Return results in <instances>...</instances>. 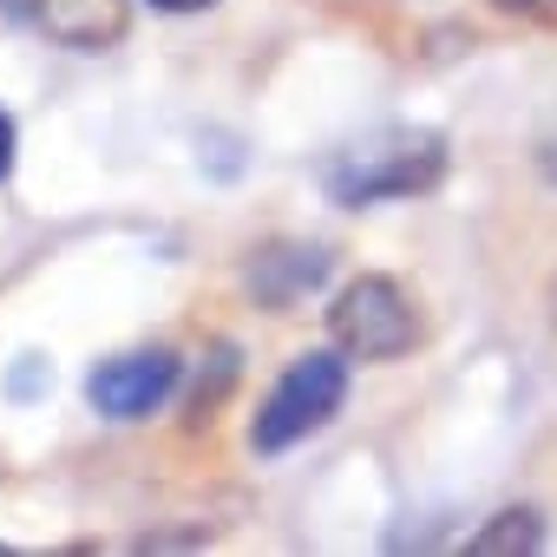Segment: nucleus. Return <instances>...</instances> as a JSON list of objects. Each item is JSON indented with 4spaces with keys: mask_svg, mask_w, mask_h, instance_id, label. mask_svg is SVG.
I'll list each match as a JSON object with an SVG mask.
<instances>
[{
    "mask_svg": "<svg viewBox=\"0 0 557 557\" xmlns=\"http://www.w3.org/2000/svg\"><path fill=\"white\" fill-rule=\"evenodd\" d=\"M498 14H518V21H557V0H492Z\"/></svg>",
    "mask_w": 557,
    "mask_h": 557,
    "instance_id": "obj_8",
    "label": "nucleus"
},
{
    "mask_svg": "<svg viewBox=\"0 0 557 557\" xmlns=\"http://www.w3.org/2000/svg\"><path fill=\"white\" fill-rule=\"evenodd\" d=\"M544 544V524H537V511H498L485 531H472L466 537V550H479V557H498V550H537Z\"/></svg>",
    "mask_w": 557,
    "mask_h": 557,
    "instance_id": "obj_7",
    "label": "nucleus"
},
{
    "mask_svg": "<svg viewBox=\"0 0 557 557\" xmlns=\"http://www.w3.org/2000/svg\"><path fill=\"white\" fill-rule=\"evenodd\" d=\"M8 171H14V119L0 112V177H8Z\"/></svg>",
    "mask_w": 557,
    "mask_h": 557,
    "instance_id": "obj_9",
    "label": "nucleus"
},
{
    "mask_svg": "<svg viewBox=\"0 0 557 557\" xmlns=\"http://www.w3.org/2000/svg\"><path fill=\"white\" fill-rule=\"evenodd\" d=\"M8 8L21 21H34L53 47H73V53H106L132 27L125 0H8Z\"/></svg>",
    "mask_w": 557,
    "mask_h": 557,
    "instance_id": "obj_5",
    "label": "nucleus"
},
{
    "mask_svg": "<svg viewBox=\"0 0 557 557\" xmlns=\"http://www.w3.org/2000/svg\"><path fill=\"white\" fill-rule=\"evenodd\" d=\"M177 387V361L164 348H138V355H112L92 368L86 381V400L106 413V420H145L164 407V394Z\"/></svg>",
    "mask_w": 557,
    "mask_h": 557,
    "instance_id": "obj_4",
    "label": "nucleus"
},
{
    "mask_svg": "<svg viewBox=\"0 0 557 557\" xmlns=\"http://www.w3.org/2000/svg\"><path fill=\"white\" fill-rule=\"evenodd\" d=\"M322 275H329V249H302V243H283V249H262L256 262H249V283H256V296L269 302V309H289L296 296H309V289H322Z\"/></svg>",
    "mask_w": 557,
    "mask_h": 557,
    "instance_id": "obj_6",
    "label": "nucleus"
},
{
    "mask_svg": "<svg viewBox=\"0 0 557 557\" xmlns=\"http://www.w3.org/2000/svg\"><path fill=\"white\" fill-rule=\"evenodd\" d=\"M446 177V145L433 132H381L368 145H348L322 184L335 203L361 210V203H387V197H420Z\"/></svg>",
    "mask_w": 557,
    "mask_h": 557,
    "instance_id": "obj_1",
    "label": "nucleus"
},
{
    "mask_svg": "<svg viewBox=\"0 0 557 557\" xmlns=\"http://www.w3.org/2000/svg\"><path fill=\"white\" fill-rule=\"evenodd\" d=\"M329 335L355 361H400L420 342V315H413V296L394 283V275H361V283H348L335 296Z\"/></svg>",
    "mask_w": 557,
    "mask_h": 557,
    "instance_id": "obj_3",
    "label": "nucleus"
},
{
    "mask_svg": "<svg viewBox=\"0 0 557 557\" xmlns=\"http://www.w3.org/2000/svg\"><path fill=\"white\" fill-rule=\"evenodd\" d=\"M342 400H348V361L329 355V348H315V355L289 361V374L262 394V407L249 420V446L256 453H289L296 440H309L315 426H329L342 413Z\"/></svg>",
    "mask_w": 557,
    "mask_h": 557,
    "instance_id": "obj_2",
    "label": "nucleus"
},
{
    "mask_svg": "<svg viewBox=\"0 0 557 557\" xmlns=\"http://www.w3.org/2000/svg\"><path fill=\"white\" fill-rule=\"evenodd\" d=\"M158 14H203V8H216V0H151Z\"/></svg>",
    "mask_w": 557,
    "mask_h": 557,
    "instance_id": "obj_10",
    "label": "nucleus"
}]
</instances>
